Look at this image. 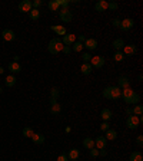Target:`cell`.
Here are the masks:
<instances>
[{
    "label": "cell",
    "mask_w": 143,
    "mask_h": 161,
    "mask_svg": "<svg viewBox=\"0 0 143 161\" xmlns=\"http://www.w3.org/2000/svg\"><path fill=\"white\" fill-rule=\"evenodd\" d=\"M85 40H86V38L83 36V35H79V40H77V42H80V43H85Z\"/></svg>",
    "instance_id": "46"
},
{
    "label": "cell",
    "mask_w": 143,
    "mask_h": 161,
    "mask_svg": "<svg viewBox=\"0 0 143 161\" xmlns=\"http://www.w3.org/2000/svg\"><path fill=\"white\" fill-rule=\"evenodd\" d=\"M30 138H32V141L34 142V144H37V145L45 142V135H43V134H36V132H34Z\"/></svg>",
    "instance_id": "20"
},
{
    "label": "cell",
    "mask_w": 143,
    "mask_h": 161,
    "mask_svg": "<svg viewBox=\"0 0 143 161\" xmlns=\"http://www.w3.org/2000/svg\"><path fill=\"white\" fill-rule=\"evenodd\" d=\"M59 19L62 20L63 23H69L73 19V13L69 9H60L59 10Z\"/></svg>",
    "instance_id": "3"
},
{
    "label": "cell",
    "mask_w": 143,
    "mask_h": 161,
    "mask_svg": "<svg viewBox=\"0 0 143 161\" xmlns=\"http://www.w3.org/2000/svg\"><path fill=\"white\" fill-rule=\"evenodd\" d=\"M137 52V48L135 45H124V48L122 49V53L124 56H133Z\"/></svg>",
    "instance_id": "9"
},
{
    "label": "cell",
    "mask_w": 143,
    "mask_h": 161,
    "mask_svg": "<svg viewBox=\"0 0 143 161\" xmlns=\"http://www.w3.org/2000/svg\"><path fill=\"white\" fill-rule=\"evenodd\" d=\"M89 63L92 65V68H95V69H100V68H103L104 66V58L103 56H92L90 62Z\"/></svg>",
    "instance_id": "5"
},
{
    "label": "cell",
    "mask_w": 143,
    "mask_h": 161,
    "mask_svg": "<svg viewBox=\"0 0 143 161\" xmlns=\"http://www.w3.org/2000/svg\"><path fill=\"white\" fill-rule=\"evenodd\" d=\"M57 161H69V158H67V154H66V153H62V154L57 157Z\"/></svg>",
    "instance_id": "42"
},
{
    "label": "cell",
    "mask_w": 143,
    "mask_h": 161,
    "mask_svg": "<svg viewBox=\"0 0 143 161\" xmlns=\"http://www.w3.org/2000/svg\"><path fill=\"white\" fill-rule=\"evenodd\" d=\"M82 59H83V63H89L92 59V55L89 52H83V53H82Z\"/></svg>",
    "instance_id": "35"
},
{
    "label": "cell",
    "mask_w": 143,
    "mask_h": 161,
    "mask_svg": "<svg viewBox=\"0 0 143 161\" xmlns=\"http://www.w3.org/2000/svg\"><path fill=\"white\" fill-rule=\"evenodd\" d=\"M79 155H80V151L77 148H72L67 153V158H69V161H74L79 158Z\"/></svg>",
    "instance_id": "18"
},
{
    "label": "cell",
    "mask_w": 143,
    "mask_h": 161,
    "mask_svg": "<svg viewBox=\"0 0 143 161\" xmlns=\"http://www.w3.org/2000/svg\"><path fill=\"white\" fill-rule=\"evenodd\" d=\"M50 112H52L53 115H59L60 112H62V107H60V104H52L50 105Z\"/></svg>",
    "instance_id": "24"
},
{
    "label": "cell",
    "mask_w": 143,
    "mask_h": 161,
    "mask_svg": "<svg viewBox=\"0 0 143 161\" xmlns=\"http://www.w3.org/2000/svg\"><path fill=\"white\" fill-rule=\"evenodd\" d=\"M112 25L115 26V27H119L120 26V19H113L112 20Z\"/></svg>",
    "instance_id": "45"
},
{
    "label": "cell",
    "mask_w": 143,
    "mask_h": 161,
    "mask_svg": "<svg viewBox=\"0 0 143 161\" xmlns=\"http://www.w3.org/2000/svg\"><path fill=\"white\" fill-rule=\"evenodd\" d=\"M42 5H43V2H42V0H33V2H32L33 9H39Z\"/></svg>",
    "instance_id": "40"
},
{
    "label": "cell",
    "mask_w": 143,
    "mask_h": 161,
    "mask_svg": "<svg viewBox=\"0 0 143 161\" xmlns=\"http://www.w3.org/2000/svg\"><path fill=\"white\" fill-rule=\"evenodd\" d=\"M98 40L96 39H86L85 43H83V48H86L87 51H95L98 48Z\"/></svg>",
    "instance_id": "13"
},
{
    "label": "cell",
    "mask_w": 143,
    "mask_h": 161,
    "mask_svg": "<svg viewBox=\"0 0 143 161\" xmlns=\"http://www.w3.org/2000/svg\"><path fill=\"white\" fill-rule=\"evenodd\" d=\"M95 10L99 13L106 12V10H107V2H106V0H99L98 3L95 5Z\"/></svg>",
    "instance_id": "16"
},
{
    "label": "cell",
    "mask_w": 143,
    "mask_h": 161,
    "mask_svg": "<svg viewBox=\"0 0 143 161\" xmlns=\"http://www.w3.org/2000/svg\"><path fill=\"white\" fill-rule=\"evenodd\" d=\"M129 161H143V157L140 154V151H133L129 157Z\"/></svg>",
    "instance_id": "25"
},
{
    "label": "cell",
    "mask_w": 143,
    "mask_h": 161,
    "mask_svg": "<svg viewBox=\"0 0 143 161\" xmlns=\"http://www.w3.org/2000/svg\"><path fill=\"white\" fill-rule=\"evenodd\" d=\"M117 7H119V5H117V3H115V2L107 3V9H110V10H117Z\"/></svg>",
    "instance_id": "41"
},
{
    "label": "cell",
    "mask_w": 143,
    "mask_h": 161,
    "mask_svg": "<svg viewBox=\"0 0 143 161\" xmlns=\"http://www.w3.org/2000/svg\"><path fill=\"white\" fill-rule=\"evenodd\" d=\"M50 92H52L50 95H52V98H53V99H57V98H59V95H60V92H59V89H57V88H52V91H50Z\"/></svg>",
    "instance_id": "38"
},
{
    "label": "cell",
    "mask_w": 143,
    "mask_h": 161,
    "mask_svg": "<svg viewBox=\"0 0 143 161\" xmlns=\"http://www.w3.org/2000/svg\"><path fill=\"white\" fill-rule=\"evenodd\" d=\"M112 116H113V114H112V111L109 110V108H103V110L100 111V118H102L103 121H106V122L110 121Z\"/></svg>",
    "instance_id": "15"
},
{
    "label": "cell",
    "mask_w": 143,
    "mask_h": 161,
    "mask_svg": "<svg viewBox=\"0 0 143 161\" xmlns=\"http://www.w3.org/2000/svg\"><path fill=\"white\" fill-rule=\"evenodd\" d=\"M57 102V99H53V98H50V105H52V104H56Z\"/></svg>",
    "instance_id": "49"
},
{
    "label": "cell",
    "mask_w": 143,
    "mask_h": 161,
    "mask_svg": "<svg viewBox=\"0 0 143 161\" xmlns=\"http://www.w3.org/2000/svg\"><path fill=\"white\" fill-rule=\"evenodd\" d=\"M9 71L12 72V73H19L22 71V66H20L19 62H10L9 63Z\"/></svg>",
    "instance_id": "19"
},
{
    "label": "cell",
    "mask_w": 143,
    "mask_h": 161,
    "mask_svg": "<svg viewBox=\"0 0 143 161\" xmlns=\"http://www.w3.org/2000/svg\"><path fill=\"white\" fill-rule=\"evenodd\" d=\"M80 71H82V73H83V75H90L92 71H93V68H92L90 63H82V66H80Z\"/></svg>",
    "instance_id": "22"
},
{
    "label": "cell",
    "mask_w": 143,
    "mask_h": 161,
    "mask_svg": "<svg viewBox=\"0 0 143 161\" xmlns=\"http://www.w3.org/2000/svg\"><path fill=\"white\" fill-rule=\"evenodd\" d=\"M3 73H4V69H3V68L0 66V75H3Z\"/></svg>",
    "instance_id": "50"
},
{
    "label": "cell",
    "mask_w": 143,
    "mask_h": 161,
    "mask_svg": "<svg viewBox=\"0 0 143 161\" xmlns=\"http://www.w3.org/2000/svg\"><path fill=\"white\" fill-rule=\"evenodd\" d=\"M143 114V107L140 104H137L133 107V110H132V115H136V116H140Z\"/></svg>",
    "instance_id": "28"
},
{
    "label": "cell",
    "mask_w": 143,
    "mask_h": 161,
    "mask_svg": "<svg viewBox=\"0 0 143 161\" xmlns=\"http://www.w3.org/2000/svg\"><path fill=\"white\" fill-rule=\"evenodd\" d=\"M33 134H34V132H33V129L30 128V127H25V128H23V135L26 137V138H30Z\"/></svg>",
    "instance_id": "34"
},
{
    "label": "cell",
    "mask_w": 143,
    "mask_h": 161,
    "mask_svg": "<svg viewBox=\"0 0 143 161\" xmlns=\"http://www.w3.org/2000/svg\"><path fill=\"white\" fill-rule=\"evenodd\" d=\"M63 42H62V39L60 38H53L50 42H49V46H47V49H49V52L52 53V55H57V53H60L62 52V49H63Z\"/></svg>",
    "instance_id": "2"
},
{
    "label": "cell",
    "mask_w": 143,
    "mask_h": 161,
    "mask_svg": "<svg viewBox=\"0 0 143 161\" xmlns=\"http://www.w3.org/2000/svg\"><path fill=\"white\" fill-rule=\"evenodd\" d=\"M19 56H17V55H16V56H13V62H19Z\"/></svg>",
    "instance_id": "48"
},
{
    "label": "cell",
    "mask_w": 143,
    "mask_h": 161,
    "mask_svg": "<svg viewBox=\"0 0 143 161\" xmlns=\"http://www.w3.org/2000/svg\"><path fill=\"white\" fill-rule=\"evenodd\" d=\"M133 95H135V91L132 89V88H124V89H122V97L120 98H123V101L127 104Z\"/></svg>",
    "instance_id": "12"
},
{
    "label": "cell",
    "mask_w": 143,
    "mask_h": 161,
    "mask_svg": "<svg viewBox=\"0 0 143 161\" xmlns=\"http://www.w3.org/2000/svg\"><path fill=\"white\" fill-rule=\"evenodd\" d=\"M62 52H63L65 55H69V53L72 52V48H70V46H63V49H62Z\"/></svg>",
    "instance_id": "44"
},
{
    "label": "cell",
    "mask_w": 143,
    "mask_h": 161,
    "mask_svg": "<svg viewBox=\"0 0 143 161\" xmlns=\"http://www.w3.org/2000/svg\"><path fill=\"white\" fill-rule=\"evenodd\" d=\"M106 145H107V140L104 138V137H98L96 140H95V148L98 150H104L106 148Z\"/></svg>",
    "instance_id": "11"
},
{
    "label": "cell",
    "mask_w": 143,
    "mask_h": 161,
    "mask_svg": "<svg viewBox=\"0 0 143 161\" xmlns=\"http://www.w3.org/2000/svg\"><path fill=\"white\" fill-rule=\"evenodd\" d=\"M126 114H127V115H132V108H127V110H126Z\"/></svg>",
    "instance_id": "47"
},
{
    "label": "cell",
    "mask_w": 143,
    "mask_h": 161,
    "mask_svg": "<svg viewBox=\"0 0 143 161\" xmlns=\"http://www.w3.org/2000/svg\"><path fill=\"white\" fill-rule=\"evenodd\" d=\"M102 95H103V98H106V99H119V98L122 97V89L119 88V86H106L103 89V92H102Z\"/></svg>",
    "instance_id": "1"
},
{
    "label": "cell",
    "mask_w": 143,
    "mask_h": 161,
    "mask_svg": "<svg viewBox=\"0 0 143 161\" xmlns=\"http://www.w3.org/2000/svg\"><path fill=\"white\" fill-rule=\"evenodd\" d=\"M1 38L4 39L6 42H13L14 38H16V35L12 29H4L3 32H1Z\"/></svg>",
    "instance_id": "10"
},
{
    "label": "cell",
    "mask_w": 143,
    "mask_h": 161,
    "mask_svg": "<svg viewBox=\"0 0 143 161\" xmlns=\"http://www.w3.org/2000/svg\"><path fill=\"white\" fill-rule=\"evenodd\" d=\"M89 154H90L92 158H96V157H99V150L98 148H90L89 150Z\"/></svg>",
    "instance_id": "37"
},
{
    "label": "cell",
    "mask_w": 143,
    "mask_h": 161,
    "mask_svg": "<svg viewBox=\"0 0 143 161\" xmlns=\"http://www.w3.org/2000/svg\"><path fill=\"white\" fill-rule=\"evenodd\" d=\"M83 147H85L86 150L95 148V140H92V138H85V140H83Z\"/></svg>",
    "instance_id": "30"
},
{
    "label": "cell",
    "mask_w": 143,
    "mask_h": 161,
    "mask_svg": "<svg viewBox=\"0 0 143 161\" xmlns=\"http://www.w3.org/2000/svg\"><path fill=\"white\" fill-rule=\"evenodd\" d=\"M47 7H49L52 12H59V10H60V6H59L57 0H50V2L47 3Z\"/></svg>",
    "instance_id": "23"
},
{
    "label": "cell",
    "mask_w": 143,
    "mask_h": 161,
    "mask_svg": "<svg viewBox=\"0 0 143 161\" xmlns=\"http://www.w3.org/2000/svg\"><path fill=\"white\" fill-rule=\"evenodd\" d=\"M74 161H77V160H74Z\"/></svg>",
    "instance_id": "52"
},
{
    "label": "cell",
    "mask_w": 143,
    "mask_h": 161,
    "mask_svg": "<svg viewBox=\"0 0 143 161\" xmlns=\"http://www.w3.org/2000/svg\"><path fill=\"white\" fill-rule=\"evenodd\" d=\"M76 40H77V38H76V35H73V33H66L65 36L62 38V42H63L65 46H72Z\"/></svg>",
    "instance_id": "7"
},
{
    "label": "cell",
    "mask_w": 143,
    "mask_h": 161,
    "mask_svg": "<svg viewBox=\"0 0 143 161\" xmlns=\"http://www.w3.org/2000/svg\"><path fill=\"white\" fill-rule=\"evenodd\" d=\"M136 144H137V147H142L143 145V135H137L136 137Z\"/></svg>",
    "instance_id": "43"
},
{
    "label": "cell",
    "mask_w": 143,
    "mask_h": 161,
    "mask_svg": "<svg viewBox=\"0 0 143 161\" xmlns=\"http://www.w3.org/2000/svg\"><path fill=\"white\" fill-rule=\"evenodd\" d=\"M106 140H110V141H113V140H116L117 138V132L115 131V129H107L106 131V137H104Z\"/></svg>",
    "instance_id": "29"
},
{
    "label": "cell",
    "mask_w": 143,
    "mask_h": 161,
    "mask_svg": "<svg viewBox=\"0 0 143 161\" xmlns=\"http://www.w3.org/2000/svg\"><path fill=\"white\" fill-rule=\"evenodd\" d=\"M139 102H140V95L135 92V95H133V97L130 98V101H129L127 104H130V105H132V104H133V105H137Z\"/></svg>",
    "instance_id": "33"
},
{
    "label": "cell",
    "mask_w": 143,
    "mask_h": 161,
    "mask_svg": "<svg viewBox=\"0 0 143 161\" xmlns=\"http://www.w3.org/2000/svg\"><path fill=\"white\" fill-rule=\"evenodd\" d=\"M16 76L14 75H7L6 79H4V84H6V86H9V88H12V86H14L16 85Z\"/></svg>",
    "instance_id": "21"
},
{
    "label": "cell",
    "mask_w": 143,
    "mask_h": 161,
    "mask_svg": "<svg viewBox=\"0 0 143 161\" xmlns=\"http://www.w3.org/2000/svg\"><path fill=\"white\" fill-rule=\"evenodd\" d=\"M116 86H119L120 89H124V88H130V81H129V78H127V76H119Z\"/></svg>",
    "instance_id": "14"
},
{
    "label": "cell",
    "mask_w": 143,
    "mask_h": 161,
    "mask_svg": "<svg viewBox=\"0 0 143 161\" xmlns=\"http://www.w3.org/2000/svg\"><path fill=\"white\" fill-rule=\"evenodd\" d=\"M109 127H110V125H109V122H106V121H103V122L100 124V131H103V132H106L107 129H110Z\"/></svg>",
    "instance_id": "39"
},
{
    "label": "cell",
    "mask_w": 143,
    "mask_h": 161,
    "mask_svg": "<svg viewBox=\"0 0 143 161\" xmlns=\"http://www.w3.org/2000/svg\"><path fill=\"white\" fill-rule=\"evenodd\" d=\"M124 45H126V43H124V40H123V39H115V40H113V43H112V46H113V49H115L116 52L122 51V49L124 48Z\"/></svg>",
    "instance_id": "17"
},
{
    "label": "cell",
    "mask_w": 143,
    "mask_h": 161,
    "mask_svg": "<svg viewBox=\"0 0 143 161\" xmlns=\"http://www.w3.org/2000/svg\"><path fill=\"white\" fill-rule=\"evenodd\" d=\"M126 125H127V128H129V129L139 128V127H140V124H139V116L129 115V116H127V119H126Z\"/></svg>",
    "instance_id": "4"
},
{
    "label": "cell",
    "mask_w": 143,
    "mask_h": 161,
    "mask_svg": "<svg viewBox=\"0 0 143 161\" xmlns=\"http://www.w3.org/2000/svg\"><path fill=\"white\" fill-rule=\"evenodd\" d=\"M59 6L62 7V9H69V5H70V2L69 0H57Z\"/></svg>",
    "instance_id": "36"
},
{
    "label": "cell",
    "mask_w": 143,
    "mask_h": 161,
    "mask_svg": "<svg viewBox=\"0 0 143 161\" xmlns=\"http://www.w3.org/2000/svg\"><path fill=\"white\" fill-rule=\"evenodd\" d=\"M85 48H83V43H80V42H74L73 45H72V52H76V53H80V52L83 51Z\"/></svg>",
    "instance_id": "26"
},
{
    "label": "cell",
    "mask_w": 143,
    "mask_h": 161,
    "mask_svg": "<svg viewBox=\"0 0 143 161\" xmlns=\"http://www.w3.org/2000/svg\"><path fill=\"white\" fill-rule=\"evenodd\" d=\"M133 26H135V20L130 19V17H127V19L120 20V26H119V29H120V30H123V32H127V30H130Z\"/></svg>",
    "instance_id": "6"
},
{
    "label": "cell",
    "mask_w": 143,
    "mask_h": 161,
    "mask_svg": "<svg viewBox=\"0 0 143 161\" xmlns=\"http://www.w3.org/2000/svg\"><path fill=\"white\" fill-rule=\"evenodd\" d=\"M1 92H3V88H1V86H0V94H1Z\"/></svg>",
    "instance_id": "51"
},
{
    "label": "cell",
    "mask_w": 143,
    "mask_h": 161,
    "mask_svg": "<svg viewBox=\"0 0 143 161\" xmlns=\"http://www.w3.org/2000/svg\"><path fill=\"white\" fill-rule=\"evenodd\" d=\"M50 29H52V30H53L54 33H57V35H62V36H65V35H66V29L63 27V26H60V25H57V26H52Z\"/></svg>",
    "instance_id": "27"
},
{
    "label": "cell",
    "mask_w": 143,
    "mask_h": 161,
    "mask_svg": "<svg viewBox=\"0 0 143 161\" xmlns=\"http://www.w3.org/2000/svg\"><path fill=\"white\" fill-rule=\"evenodd\" d=\"M32 9H33V6H32V2H30V0H23V2H20L19 10L22 13H29Z\"/></svg>",
    "instance_id": "8"
},
{
    "label": "cell",
    "mask_w": 143,
    "mask_h": 161,
    "mask_svg": "<svg viewBox=\"0 0 143 161\" xmlns=\"http://www.w3.org/2000/svg\"><path fill=\"white\" fill-rule=\"evenodd\" d=\"M29 16H30V19H32V20H39L40 10H39V9H32V10L29 12Z\"/></svg>",
    "instance_id": "31"
},
{
    "label": "cell",
    "mask_w": 143,
    "mask_h": 161,
    "mask_svg": "<svg viewBox=\"0 0 143 161\" xmlns=\"http://www.w3.org/2000/svg\"><path fill=\"white\" fill-rule=\"evenodd\" d=\"M113 59L116 60V62H123V59H124V55L122 53V51H119V52H115L113 53Z\"/></svg>",
    "instance_id": "32"
}]
</instances>
